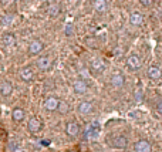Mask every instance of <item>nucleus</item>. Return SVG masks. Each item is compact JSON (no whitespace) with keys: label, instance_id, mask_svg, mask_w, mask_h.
<instances>
[{"label":"nucleus","instance_id":"1","mask_svg":"<svg viewBox=\"0 0 162 152\" xmlns=\"http://www.w3.org/2000/svg\"><path fill=\"white\" fill-rule=\"evenodd\" d=\"M98 135H100V124L98 122H91L87 125L85 128V132H84V138L88 139V141H94L97 139Z\"/></svg>","mask_w":162,"mask_h":152},{"label":"nucleus","instance_id":"2","mask_svg":"<svg viewBox=\"0 0 162 152\" xmlns=\"http://www.w3.org/2000/svg\"><path fill=\"white\" fill-rule=\"evenodd\" d=\"M110 144H111V146L115 148V149H125L127 145H128V139L124 135H115L111 138Z\"/></svg>","mask_w":162,"mask_h":152},{"label":"nucleus","instance_id":"3","mask_svg":"<svg viewBox=\"0 0 162 152\" xmlns=\"http://www.w3.org/2000/svg\"><path fill=\"white\" fill-rule=\"evenodd\" d=\"M90 70H91L92 74H101L105 70V64L101 58H92L90 61Z\"/></svg>","mask_w":162,"mask_h":152},{"label":"nucleus","instance_id":"4","mask_svg":"<svg viewBox=\"0 0 162 152\" xmlns=\"http://www.w3.org/2000/svg\"><path fill=\"white\" fill-rule=\"evenodd\" d=\"M27 129H29L32 134H37V132H40L41 129H43V122H41L39 118L33 117V118H30V120H29Z\"/></svg>","mask_w":162,"mask_h":152},{"label":"nucleus","instance_id":"5","mask_svg":"<svg viewBox=\"0 0 162 152\" xmlns=\"http://www.w3.org/2000/svg\"><path fill=\"white\" fill-rule=\"evenodd\" d=\"M65 134L68 136H77L80 134V125L77 124V122H74V121H70V122H67L65 124Z\"/></svg>","mask_w":162,"mask_h":152},{"label":"nucleus","instance_id":"6","mask_svg":"<svg viewBox=\"0 0 162 152\" xmlns=\"http://www.w3.org/2000/svg\"><path fill=\"white\" fill-rule=\"evenodd\" d=\"M141 58L137 56V54H131L128 58H127V65L130 67L131 70H139L141 68Z\"/></svg>","mask_w":162,"mask_h":152},{"label":"nucleus","instance_id":"7","mask_svg":"<svg viewBox=\"0 0 162 152\" xmlns=\"http://www.w3.org/2000/svg\"><path fill=\"white\" fill-rule=\"evenodd\" d=\"M37 67L40 68L41 71H47L50 67H51V60H50V57H47V56L40 57L39 61H37Z\"/></svg>","mask_w":162,"mask_h":152},{"label":"nucleus","instance_id":"8","mask_svg":"<svg viewBox=\"0 0 162 152\" xmlns=\"http://www.w3.org/2000/svg\"><path fill=\"white\" fill-rule=\"evenodd\" d=\"M135 152H151V144L145 139L138 141L135 144Z\"/></svg>","mask_w":162,"mask_h":152},{"label":"nucleus","instance_id":"9","mask_svg":"<svg viewBox=\"0 0 162 152\" xmlns=\"http://www.w3.org/2000/svg\"><path fill=\"white\" fill-rule=\"evenodd\" d=\"M58 100L54 98V97H49L47 100H46V103H44V108L47 110V111H56L57 107H58Z\"/></svg>","mask_w":162,"mask_h":152},{"label":"nucleus","instance_id":"10","mask_svg":"<svg viewBox=\"0 0 162 152\" xmlns=\"http://www.w3.org/2000/svg\"><path fill=\"white\" fill-rule=\"evenodd\" d=\"M11 92H13V85H11L9 81H1V82H0V94L7 97V95H10Z\"/></svg>","mask_w":162,"mask_h":152},{"label":"nucleus","instance_id":"11","mask_svg":"<svg viewBox=\"0 0 162 152\" xmlns=\"http://www.w3.org/2000/svg\"><path fill=\"white\" fill-rule=\"evenodd\" d=\"M148 77H149L151 80H159L162 77L161 68H159V67H155V65L149 67V68H148Z\"/></svg>","mask_w":162,"mask_h":152},{"label":"nucleus","instance_id":"12","mask_svg":"<svg viewBox=\"0 0 162 152\" xmlns=\"http://www.w3.org/2000/svg\"><path fill=\"white\" fill-rule=\"evenodd\" d=\"M41 50H43V43L39 40H33L29 46V53L30 54H39Z\"/></svg>","mask_w":162,"mask_h":152},{"label":"nucleus","instance_id":"13","mask_svg":"<svg viewBox=\"0 0 162 152\" xmlns=\"http://www.w3.org/2000/svg\"><path fill=\"white\" fill-rule=\"evenodd\" d=\"M20 77H22V80L23 81H32L33 77H34L33 68L32 67H24V68H22V71H20Z\"/></svg>","mask_w":162,"mask_h":152},{"label":"nucleus","instance_id":"14","mask_svg":"<svg viewBox=\"0 0 162 152\" xmlns=\"http://www.w3.org/2000/svg\"><path fill=\"white\" fill-rule=\"evenodd\" d=\"M111 84L117 88L122 87V85L125 84V77H124L122 74H120V72H118V74H114L113 77H111Z\"/></svg>","mask_w":162,"mask_h":152},{"label":"nucleus","instance_id":"15","mask_svg":"<svg viewBox=\"0 0 162 152\" xmlns=\"http://www.w3.org/2000/svg\"><path fill=\"white\" fill-rule=\"evenodd\" d=\"M73 87H74V91H75L77 94H82V92H85V91H87L88 85H87V82H85V81L77 80L73 84Z\"/></svg>","mask_w":162,"mask_h":152},{"label":"nucleus","instance_id":"16","mask_svg":"<svg viewBox=\"0 0 162 152\" xmlns=\"http://www.w3.org/2000/svg\"><path fill=\"white\" fill-rule=\"evenodd\" d=\"M91 111H92V105H91V103H88V101H82V103H80V105H78V112H80V114L87 115V114H90Z\"/></svg>","mask_w":162,"mask_h":152},{"label":"nucleus","instance_id":"17","mask_svg":"<svg viewBox=\"0 0 162 152\" xmlns=\"http://www.w3.org/2000/svg\"><path fill=\"white\" fill-rule=\"evenodd\" d=\"M130 22H131V24H134V26H139V24L144 23V17H142L141 13L134 11V13L130 16Z\"/></svg>","mask_w":162,"mask_h":152},{"label":"nucleus","instance_id":"18","mask_svg":"<svg viewBox=\"0 0 162 152\" xmlns=\"http://www.w3.org/2000/svg\"><path fill=\"white\" fill-rule=\"evenodd\" d=\"M11 118L16 121V122H20V121H23V118H24V111L22 110V108H14L13 111H11Z\"/></svg>","mask_w":162,"mask_h":152},{"label":"nucleus","instance_id":"19","mask_svg":"<svg viewBox=\"0 0 162 152\" xmlns=\"http://www.w3.org/2000/svg\"><path fill=\"white\" fill-rule=\"evenodd\" d=\"M3 43H4L6 46H13V44L16 43V37H14V34H11V33L4 34V36H3Z\"/></svg>","mask_w":162,"mask_h":152},{"label":"nucleus","instance_id":"20","mask_svg":"<svg viewBox=\"0 0 162 152\" xmlns=\"http://www.w3.org/2000/svg\"><path fill=\"white\" fill-rule=\"evenodd\" d=\"M94 7H95V10H98V11H103V10H105V7H107V1H104V0L95 1V3H94Z\"/></svg>","mask_w":162,"mask_h":152},{"label":"nucleus","instance_id":"21","mask_svg":"<svg viewBox=\"0 0 162 152\" xmlns=\"http://www.w3.org/2000/svg\"><path fill=\"white\" fill-rule=\"evenodd\" d=\"M57 110L61 112V114H67L70 108H68V104H67V103H63V101H61V103H58V107H57Z\"/></svg>","mask_w":162,"mask_h":152},{"label":"nucleus","instance_id":"22","mask_svg":"<svg viewBox=\"0 0 162 152\" xmlns=\"http://www.w3.org/2000/svg\"><path fill=\"white\" fill-rule=\"evenodd\" d=\"M50 16H53V17H56L57 14H58V11H60V7H58V4H51L50 6Z\"/></svg>","mask_w":162,"mask_h":152},{"label":"nucleus","instance_id":"23","mask_svg":"<svg viewBox=\"0 0 162 152\" xmlns=\"http://www.w3.org/2000/svg\"><path fill=\"white\" fill-rule=\"evenodd\" d=\"M11 22H13V16H10V14H7V16H4L3 19H1V23H3V26H9Z\"/></svg>","mask_w":162,"mask_h":152},{"label":"nucleus","instance_id":"24","mask_svg":"<svg viewBox=\"0 0 162 152\" xmlns=\"http://www.w3.org/2000/svg\"><path fill=\"white\" fill-rule=\"evenodd\" d=\"M73 26H71V24H67V26H65V34H67V36H73Z\"/></svg>","mask_w":162,"mask_h":152},{"label":"nucleus","instance_id":"25","mask_svg":"<svg viewBox=\"0 0 162 152\" xmlns=\"http://www.w3.org/2000/svg\"><path fill=\"white\" fill-rule=\"evenodd\" d=\"M156 114H158L159 117H162V104H159L156 107Z\"/></svg>","mask_w":162,"mask_h":152},{"label":"nucleus","instance_id":"26","mask_svg":"<svg viewBox=\"0 0 162 152\" xmlns=\"http://www.w3.org/2000/svg\"><path fill=\"white\" fill-rule=\"evenodd\" d=\"M141 4H144V6H149V4H152V1H149V0H141Z\"/></svg>","mask_w":162,"mask_h":152},{"label":"nucleus","instance_id":"27","mask_svg":"<svg viewBox=\"0 0 162 152\" xmlns=\"http://www.w3.org/2000/svg\"><path fill=\"white\" fill-rule=\"evenodd\" d=\"M141 95H142V91L139 90V91H137V100H138V101L141 100Z\"/></svg>","mask_w":162,"mask_h":152},{"label":"nucleus","instance_id":"28","mask_svg":"<svg viewBox=\"0 0 162 152\" xmlns=\"http://www.w3.org/2000/svg\"><path fill=\"white\" fill-rule=\"evenodd\" d=\"M68 152H77V151H68Z\"/></svg>","mask_w":162,"mask_h":152}]
</instances>
